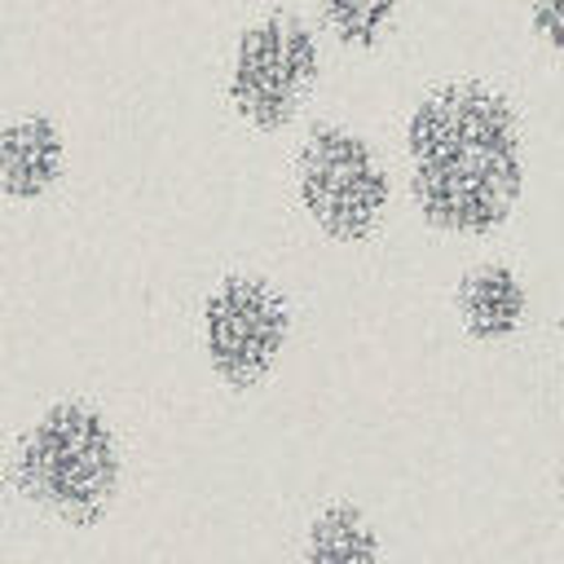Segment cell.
Here are the masks:
<instances>
[{"mask_svg": "<svg viewBox=\"0 0 564 564\" xmlns=\"http://www.w3.org/2000/svg\"><path fill=\"white\" fill-rule=\"evenodd\" d=\"M0 498H4V476H0Z\"/></svg>", "mask_w": 564, "mask_h": 564, "instance_id": "cell-13", "label": "cell"}, {"mask_svg": "<svg viewBox=\"0 0 564 564\" xmlns=\"http://www.w3.org/2000/svg\"><path fill=\"white\" fill-rule=\"evenodd\" d=\"M322 22L330 26V35L344 48H375L383 40V31L392 26L397 0H317Z\"/></svg>", "mask_w": 564, "mask_h": 564, "instance_id": "cell-9", "label": "cell"}, {"mask_svg": "<svg viewBox=\"0 0 564 564\" xmlns=\"http://www.w3.org/2000/svg\"><path fill=\"white\" fill-rule=\"evenodd\" d=\"M66 172V137L44 115H22L0 123V194L40 198Z\"/></svg>", "mask_w": 564, "mask_h": 564, "instance_id": "cell-6", "label": "cell"}, {"mask_svg": "<svg viewBox=\"0 0 564 564\" xmlns=\"http://www.w3.org/2000/svg\"><path fill=\"white\" fill-rule=\"evenodd\" d=\"M454 308H458V322L471 339L498 344V339H511L520 330L524 308H529V291L511 264L485 260L458 278Z\"/></svg>", "mask_w": 564, "mask_h": 564, "instance_id": "cell-7", "label": "cell"}, {"mask_svg": "<svg viewBox=\"0 0 564 564\" xmlns=\"http://www.w3.org/2000/svg\"><path fill=\"white\" fill-rule=\"evenodd\" d=\"M560 357H564V317H560Z\"/></svg>", "mask_w": 564, "mask_h": 564, "instance_id": "cell-12", "label": "cell"}, {"mask_svg": "<svg viewBox=\"0 0 564 564\" xmlns=\"http://www.w3.org/2000/svg\"><path fill=\"white\" fill-rule=\"evenodd\" d=\"M405 154L414 207L441 234H494L520 203V119L489 84L454 79L423 93L405 119Z\"/></svg>", "mask_w": 564, "mask_h": 564, "instance_id": "cell-1", "label": "cell"}, {"mask_svg": "<svg viewBox=\"0 0 564 564\" xmlns=\"http://www.w3.org/2000/svg\"><path fill=\"white\" fill-rule=\"evenodd\" d=\"M304 564H379V533L352 502H330L308 520Z\"/></svg>", "mask_w": 564, "mask_h": 564, "instance_id": "cell-8", "label": "cell"}, {"mask_svg": "<svg viewBox=\"0 0 564 564\" xmlns=\"http://www.w3.org/2000/svg\"><path fill=\"white\" fill-rule=\"evenodd\" d=\"M317 70H322V53L313 26L300 13H264L238 35L234 48V66H229L234 110L260 132L286 128Z\"/></svg>", "mask_w": 564, "mask_h": 564, "instance_id": "cell-4", "label": "cell"}, {"mask_svg": "<svg viewBox=\"0 0 564 564\" xmlns=\"http://www.w3.org/2000/svg\"><path fill=\"white\" fill-rule=\"evenodd\" d=\"M392 181L375 145L339 123H317L300 145V203L335 242L370 238L388 216Z\"/></svg>", "mask_w": 564, "mask_h": 564, "instance_id": "cell-3", "label": "cell"}, {"mask_svg": "<svg viewBox=\"0 0 564 564\" xmlns=\"http://www.w3.org/2000/svg\"><path fill=\"white\" fill-rule=\"evenodd\" d=\"M560 516H564V463H560Z\"/></svg>", "mask_w": 564, "mask_h": 564, "instance_id": "cell-11", "label": "cell"}, {"mask_svg": "<svg viewBox=\"0 0 564 564\" xmlns=\"http://www.w3.org/2000/svg\"><path fill=\"white\" fill-rule=\"evenodd\" d=\"M286 330H291L286 300L264 278L234 273L207 295L203 344H207L212 370L234 388H247L264 379V370H273L286 344Z\"/></svg>", "mask_w": 564, "mask_h": 564, "instance_id": "cell-5", "label": "cell"}, {"mask_svg": "<svg viewBox=\"0 0 564 564\" xmlns=\"http://www.w3.org/2000/svg\"><path fill=\"white\" fill-rule=\"evenodd\" d=\"M529 18H533V35L551 53H564V0H533Z\"/></svg>", "mask_w": 564, "mask_h": 564, "instance_id": "cell-10", "label": "cell"}, {"mask_svg": "<svg viewBox=\"0 0 564 564\" xmlns=\"http://www.w3.org/2000/svg\"><path fill=\"white\" fill-rule=\"evenodd\" d=\"M18 485L70 524H93L119 489V445L88 401L48 405L18 445Z\"/></svg>", "mask_w": 564, "mask_h": 564, "instance_id": "cell-2", "label": "cell"}]
</instances>
